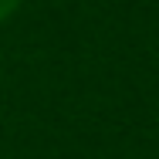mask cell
<instances>
[{
	"instance_id": "cell-1",
	"label": "cell",
	"mask_w": 159,
	"mask_h": 159,
	"mask_svg": "<svg viewBox=\"0 0 159 159\" xmlns=\"http://www.w3.org/2000/svg\"><path fill=\"white\" fill-rule=\"evenodd\" d=\"M17 7H20V0H0V24H3V20H7Z\"/></svg>"
}]
</instances>
